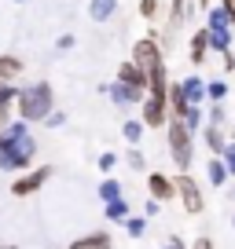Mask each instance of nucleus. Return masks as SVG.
Masks as SVG:
<instances>
[{
	"instance_id": "obj_16",
	"label": "nucleus",
	"mask_w": 235,
	"mask_h": 249,
	"mask_svg": "<svg viewBox=\"0 0 235 249\" xmlns=\"http://www.w3.org/2000/svg\"><path fill=\"white\" fill-rule=\"evenodd\" d=\"M206 33H210V48L213 52H232V30H210V26H206Z\"/></svg>"
},
{
	"instance_id": "obj_3",
	"label": "nucleus",
	"mask_w": 235,
	"mask_h": 249,
	"mask_svg": "<svg viewBox=\"0 0 235 249\" xmlns=\"http://www.w3.org/2000/svg\"><path fill=\"white\" fill-rule=\"evenodd\" d=\"M169 154H173V161H176V169H188L191 165V154H195V147H191V128H188V121L184 117H176V114H169Z\"/></svg>"
},
{
	"instance_id": "obj_37",
	"label": "nucleus",
	"mask_w": 235,
	"mask_h": 249,
	"mask_svg": "<svg viewBox=\"0 0 235 249\" xmlns=\"http://www.w3.org/2000/svg\"><path fill=\"white\" fill-rule=\"evenodd\" d=\"M11 4H26V0H11Z\"/></svg>"
},
{
	"instance_id": "obj_25",
	"label": "nucleus",
	"mask_w": 235,
	"mask_h": 249,
	"mask_svg": "<svg viewBox=\"0 0 235 249\" xmlns=\"http://www.w3.org/2000/svg\"><path fill=\"white\" fill-rule=\"evenodd\" d=\"M184 121H188V128H191V132H195L198 124H202V110H198V107H188V114H184Z\"/></svg>"
},
{
	"instance_id": "obj_20",
	"label": "nucleus",
	"mask_w": 235,
	"mask_h": 249,
	"mask_svg": "<svg viewBox=\"0 0 235 249\" xmlns=\"http://www.w3.org/2000/svg\"><path fill=\"white\" fill-rule=\"evenodd\" d=\"M143 128H147L143 121H125V124H121V136H125L129 143H140L143 140Z\"/></svg>"
},
{
	"instance_id": "obj_8",
	"label": "nucleus",
	"mask_w": 235,
	"mask_h": 249,
	"mask_svg": "<svg viewBox=\"0 0 235 249\" xmlns=\"http://www.w3.org/2000/svg\"><path fill=\"white\" fill-rule=\"evenodd\" d=\"M147 191L155 202H169V198H176V183H173L169 176H162V172H151L147 176Z\"/></svg>"
},
{
	"instance_id": "obj_4",
	"label": "nucleus",
	"mask_w": 235,
	"mask_h": 249,
	"mask_svg": "<svg viewBox=\"0 0 235 249\" xmlns=\"http://www.w3.org/2000/svg\"><path fill=\"white\" fill-rule=\"evenodd\" d=\"M133 62H136V66H140V70L151 77L158 66H165V62H162V44H158L155 37L136 40V44H133Z\"/></svg>"
},
{
	"instance_id": "obj_6",
	"label": "nucleus",
	"mask_w": 235,
	"mask_h": 249,
	"mask_svg": "<svg viewBox=\"0 0 235 249\" xmlns=\"http://www.w3.org/2000/svg\"><path fill=\"white\" fill-rule=\"evenodd\" d=\"M48 179H52V169H48V165H40V169H33L26 179H15V183H11V195H15V198H26V195H33V191H40Z\"/></svg>"
},
{
	"instance_id": "obj_11",
	"label": "nucleus",
	"mask_w": 235,
	"mask_h": 249,
	"mask_svg": "<svg viewBox=\"0 0 235 249\" xmlns=\"http://www.w3.org/2000/svg\"><path fill=\"white\" fill-rule=\"evenodd\" d=\"M206 147L213 150V154H224L228 143H224V124H210L206 121Z\"/></svg>"
},
{
	"instance_id": "obj_22",
	"label": "nucleus",
	"mask_w": 235,
	"mask_h": 249,
	"mask_svg": "<svg viewBox=\"0 0 235 249\" xmlns=\"http://www.w3.org/2000/svg\"><path fill=\"white\" fill-rule=\"evenodd\" d=\"M188 18V0H173V8H169V22H173V30Z\"/></svg>"
},
{
	"instance_id": "obj_34",
	"label": "nucleus",
	"mask_w": 235,
	"mask_h": 249,
	"mask_svg": "<svg viewBox=\"0 0 235 249\" xmlns=\"http://www.w3.org/2000/svg\"><path fill=\"white\" fill-rule=\"evenodd\" d=\"M220 8H224L228 15H232V22H235V0H220Z\"/></svg>"
},
{
	"instance_id": "obj_30",
	"label": "nucleus",
	"mask_w": 235,
	"mask_h": 249,
	"mask_svg": "<svg viewBox=\"0 0 235 249\" xmlns=\"http://www.w3.org/2000/svg\"><path fill=\"white\" fill-rule=\"evenodd\" d=\"M114 165H118V158L110 154V150H107V154H99V169H103V172H110Z\"/></svg>"
},
{
	"instance_id": "obj_17",
	"label": "nucleus",
	"mask_w": 235,
	"mask_h": 249,
	"mask_svg": "<svg viewBox=\"0 0 235 249\" xmlns=\"http://www.w3.org/2000/svg\"><path fill=\"white\" fill-rule=\"evenodd\" d=\"M206 52H210V33H195V37H191V62H206Z\"/></svg>"
},
{
	"instance_id": "obj_5",
	"label": "nucleus",
	"mask_w": 235,
	"mask_h": 249,
	"mask_svg": "<svg viewBox=\"0 0 235 249\" xmlns=\"http://www.w3.org/2000/svg\"><path fill=\"white\" fill-rule=\"evenodd\" d=\"M176 198H180V205L188 213H202V191H198V183L188 176V172L176 176Z\"/></svg>"
},
{
	"instance_id": "obj_9",
	"label": "nucleus",
	"mask_w": 235,
	"mask_h": 249,
	"mask_svg": "<svg viewBox=\"0 0 235 249\" xmlns=\"http://www.w3.org/2000/svg\"><path fill=\"white\" fill-rule=\"evenodd\" d=\"M118 81L136 85V88H143V92H147V73H143L136 62H121V66H118Z\"/></svg>"
},
{
	"instance_id": "obj_31",
	"label": "nucleus",
	"mask_w": 235,
	"mask_h": 249,
	"mask_svg": "<svg viewBox=\"0 0 235 249\" xmlns=\"http://www.w3.org/2000/svg\"><path fill=\"white\" fill-rule=\"evenodd\" d=\"M129 165H133V169H143V154L140 150H129Z\"/></svg>"
},
{
	"instance_id": "obj_32",
	"label": "nucleus",
	"mask_w": 235,
	"mask_h": 249,
	"mask_svg": "<svg viewBox=\"0 0 235 249\" xmlns=\"http://www.w3.org/2000/svg\"><path fill=\"white\" fill-rule=\"evenodd\" d=\"M66 48H74V37H70V33H63V37H59V52H66Z\"/></svg>"
},
{
	"instance_id": "obj_21",
	"label": "nucleus",
	"mask_w": 235,
	"mask_h": 249,
	"mask_svg": "<svg viewBox=\"0 0 235 249\" xmlns=\"http://www.w3.org/2000/svg\"><path fill=\"white\" fill-rule=\"evenodd\" d=\"M99 198H103V202L121 198V183H118V179H103V183H99Z\"/></svg>"
},
{
	"instance_id": "obj_18",
	"label": "nucleus",
	"mask_w": 235,
	"mask_h": 249,
	"mask_svg": "<svg viewBox=\"0 0 235 249\" xmlns=\"http://www.w3.org/2000/svg\"><path fill=\"white\" fill-rule=\"evenodd\" d=\"M206 172H210V183H213V187H224V183H228V176H232V172H228V165L220 161V158H213Z\"/></svg>"
},
{
	"instance_id": "obj_12",
	"label": "nucleus",
	"mask_w": 235,
	"mask_h": 249,
	"mask_svg": "<svg viewBox=\"0 0 235 249\" xmlns=\"http://www.w3.org/2000/svg\"><path fill=\"white\" fill-rule=\"evenodd\" d=\"M19 73H22V62L15 55H0V85H11Z\"/></svg>"
},
{
	"instance_id": "obj_38",
	"label": "nucleus",
	"mask_w": 235,
	"mask_h": 249,
	"mask_svg": "<svg viewBox=\"0 0 235 249\" xmlns=\"http://www.w3.org/2000/svg\"><path fill=\"white\" fill-rule=\"evenodd\" d=\"M232 227H235V220H232Z\"/></svg>"
},
{
	"instance_id": "obj_24",
	"label": "nucleus",
	"mask_w": 235,
	"mask_h": 249,
	"mask_svg": "<svg viewBox=\"0 0 235 249\" xmlns=\"http://www.w3.org/2000/svg\"><path fill=\"white\" fill-rule=\"evenodd\" d=\"M210 124H228V114H224V103H213V107H210Z\"/></svg>"
},
{
	"instance_id": "obj_29",
	"label": "nucleus",
	"mask_w": 235,
	"mask_h": 249,
	"mask_svg": "<svg viewBox=\"0 0 235 249\" xmlns=\"http://www.w3.org/2000/svg\"><path fill=\"white\" fill-rule=\"evenodd\" d=\"M220 158H224L228 172H232V176H235V143H228V150H224V154H220Z\"/></svg>"
},
{
	"instance_id": "obj_13",
	"label": "nucleus",
	"mask_w": 235,
	"mask_h": 249,
	"mask_svg": "<svg viewBox=\"0 0 235 249\" xmlns=\"http://www.w3.org/2000/svg\"><path fill=\"white\" fill-rule=\"evenodd\" d=\"M180 85H184V95H188V103H191V107H198L202 99H210V95H206V81L188 77V81H180Z\"/></svg>"
},
{
	"instance_id": "obj_28",
	"label": "nucleus",
	"mask_w": 235,
	"mask_h": 249,
	"mask_svg": "<svg viewBox=\"0 0 235 249\" xmlns=\"http://www.w3.org/2000/svg\"><path fill=\"white\" fill-rule=\"evenodd\" d=\"M44 124H48V128H59V124H66V114H63V110H52Z\"/></svg>"
},
{
	"instance_id": "obj_2",
	"label": "nucleus",
	"mask_w": 235,
	"mask_h": 249,
	"mask_svg": "<svg viewBox=\"0 0 235 249\" xmlns=\"http://www.w3.org/2000/svg\"><path fill=\"white\" fill-rule=\"evenodd\" d=\"M52 85L48 81H37V85H30V88H22L19 92V117L22 121H48V114H52Z\"/></svg>"
},
{
	"instance_id": "obj_36",
	"label": "nucleus",
	"mask_w": 235,
	"mask_h": 249,
	"mask_svg": "<svg viewBox=\"0 0 235 249\" xmlns=\"http://www.w3.org/2000/svg\"><path fill=\"white\" fill-rule=\"evenodd\" d=\"M198 8H202V11H210V0H198Z\"/></svg>"
},
{
	"instance_id": "obj_15",
	"label": "nucleus",
	"mask_w": 235,
	"mask_h": 249,
	"mask_svg": "<svg viewBox=\"0 0 235 249\" xmlns=\"http://www.w3.org/2000/svg\"><path fill=\"white\" fill-rule=\"evenodd\" d=\"M206 26H210V30H232V15H228L224 8H210L206 11Z\"/></svg>"
},
{
	"instance_id": "obj_35",
	"label": "nucleus",
	"mask_w": 235,
	"mask_h": 249,
	"mask_svg": "<svg viewBox=\"0 0 235 249\" xmlns=\"http://www.w3.org/2000/svg\"><path fill=\"white\" fill-rule=\"evenodd\" d=\"M165 249H184V242L180 238H169V242H165Z\"/></svg>"
},
{
	"instance_id": "obj_27",
	"label": "nucleus",
	"mask_w": 235,
	"mask_h": 249,
	"mask_svg": "<svg viewBox=\"0 0 235 249\" xmlns=\"http://www.w3.org/2000/svg\"><path fill=\"white\" fill-rule=\"evenodd\" d=\"M125 227H129V234H133V238H140V234H143V227H147V224H143L140 216H133V220H125Z\"/></svg>"
},
{
	"instance_id": "obj_1",
	"label": "nucleus",
	"mask_w": 235,
	"mask_h": 249,
	"mask_svg": "<svg viewBox=\"0 0 235 249\" xmlns=\"http://www.w3.org/2000/svg\"><path fill=\"white\" fill-rule=\"evenodd\" d=\"M37 158V140L30 136L26 121H11L0 132V172H19L30 169V161Z\"/></svg>"
},
{
	"instance_id": "obj_33",
	"label": "nucleus",
	"mask_w": 235,
	"mask_h": 249,
	"mask_svg": "<svg viewBox=\"0 0 235 249\" xmlns=\"http://www.w3.org/2000/svg\"><path fill=\"white\" fill-rule=\"evenodd\" d=\"M191 249H213V242L202 234V238H195V246H191Z\"/></svg>"
},
{
	"instance_id": "obj_26",
	"label": "nucleus",
	"mask_w": 235,
	"mask_h": 249,
	"mask_svg": "<svg viewBox=\"0 0 235 249\" xmlns=\"http://www.w3.org/2000/svg\"><path fill=\"white\" fill-rule=\"evenodd\" d=\"M140 15L143 18H155L158 15V0H140Z\"/></svg>"
},
{
	"instance_id": "obj_23",
	"label": "nucleus",
	"mask_w": 235,
	"mask_h": 249,
	"mask_svg": "<svg viewBox=\"0 0 235 249\" xmlns=\"http://www.w3.org/2000/svg\"><path fill=\"white\" fill-rule=\"evenodd\" d=\"M206 95H210V103H224L228 99V85L224 81H210V85H206Z\"/></svg>"
},
{
	"instance_id": "obj_10",
	"label": "nucleus",
	"mask_w": 235,
	"mask_h": 249,
	"mask_svg": "<svg viewBox=\"0 0 235 249\" xmlns=\"http://www.w3.org/2000/svg\"><path fill=\"white\" fill-rule=\"evenodd\" d=\"M118 11V0H88V18L92 22H107Z\"/></svg>"
},
{
	"instance_id": "obj_7",
	"label": "nucleus",
	"mask_w": 235,
	"mask_h": 249,
	"mask_svg": "<svg viewBox=\"0 0 235 249\" xmlns=\"http://www.w3.org/2000/svg\"><path fill=\"white\" fill-rule=\"evenodd\" d=\"M107 92H110V99H114L118 107H133V103H143V99H147V92H143V88L125 85V81H114Z\"/></svg>"
},
{
	"instance_id": "obj_19",
	"label": "nucleus",
	"mask_w": 235,
	"mask_h": 249,
	"mask_svg": "<svg viewBox=\"0 0 235 249\" xmlns=\"http://www.w3.org/2000/svg\"><path fill=\"white\" fill-rule=\"evenodd\" d=\"M107 220H129V202H125V198L107 202Z\"/></svg>"
},
{
	"instance_id": "obj_14",
	"label": "nucleus",
	"mask_w": 235,
	"mask_h": 249,
	"mask_svg": "<svg viewBox=\"0 0 235 249\" xmlns=\"http://www.w3.org/2000/svg\"><path fill=\"white\" fill-rule=\"evenodd\" d=\"M70 249H110V234L96 231V234H88V238H78V242H70Z\"/></svg>"
}]
</instances>
